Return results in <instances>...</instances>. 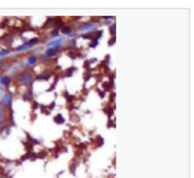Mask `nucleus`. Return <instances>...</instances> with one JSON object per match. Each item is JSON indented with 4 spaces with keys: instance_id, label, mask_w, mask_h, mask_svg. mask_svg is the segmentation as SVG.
<instances>
[{
    "instance_id": "1",
    "label": "nucleus",
    "mask_w": 194,
    "mask_h": 178,
    "mask_svg": "<svg viewBox=\"0 0 194 178\" xmlns=\"http://www.w3.org/2000/svg\"><path fill=\"white\" fill-rule=\"evenodd\" d=\"M29 82H32L30 74H24L23 76H20V83L21 85H28Z\"/></svg>"
},
{
    "instance_id": "2",
    "label": "nucleus",
    "mask_w": 194,
    "mask_h": 178,
    "mask_svg": "<svg viewBox=\"0 0 194 178\" xmlns=\"http://www.w3.org/2000/svg\"><path fill=\"white\" fill-rule=\"evenodd\" d=\"M11 102H12V95L11 94H5V96L1 99V104L3 106H8V104H11Z\"/></svg>"
},
{
    "instance_id": "3",
    "label": "nucleus",
    "mask_w": 194,
    "mask_h": 178,
    "mask_svg": "<svg viewBox=\"0 0 194 178\" xmlns=\"http://www.w3.org/2000/svg\"><path fill=\"white\" fill-rule=\"evenodd\" d=\"M62 41H63V38H62V37L55 38V40H53V41H50V42H48V46H59Z\"/></svg>"
},
{
    "instance_id": "4",
    "label": "nucleus",
    "mask_w": 194,
    "mask_h": 178,
    "mask_svg": "<svg viewBox=\"0 0 194 178\" xmlns=\"http://www.w3.org/2000/svg\"><path fill=\"white\" fill-rule=\"evenodd\" d=\"M58 49H61V46H57L55 49H48L46 50V53H45V57H53L55 53H57V50Z\"/></svg>"
},
{
    "instance_id": "5",
    "label": "nucleus",
    "mask_w": 194,
    "mask_h": 178,
    "mask_svg": "<svg viewBox=\"0 0 194 178\" xmlns=\"http://www.w3.org/2000/svg\"><path fill=\"white\" fill-rule=\"evenodd\" d=\"M30 48H32V44H25V45H23V46L17 48V51H21V50H28V49H30Z\"/></svg>"
},
{
    "instance_id": "6",
    "label": "nucleus",
    "mask_w": 194,
    "mask_h": 178,
    "mask_svg": "<svg viewBox=\"0 0 194 178\" xmlns=\"http://www.w3.org/2000/svg\"><path fill=\"white\" fill-rule=\"evenodd\" d=\"M95 26V24H87V25H84L81 28V30H83V32H86V30H90V29H93V28Z\"/></svg>"
},
{
    "instance_id": "7",
    "label": "nucleus",
    "mask_w": 194,
    "mask_h": 178,
    "mask_svg": "<svg viewBox=\"0 0 194 178\" xmlns=\"http://www.w3.org/2000/svg\"><path fill=\"white\" fill-rule=\"evenodd\" d=\"M54 121L57 124H61V123H63V121H65V119L62 117V115H57V116L54 117Z\"/></svg>"
},
{
    "instance_id": "8",
    "label": "nucleus",
    "mask_w": 194,
    "mask_h": 178,
    "mask_svg": "<svg viewBox=\"0 0 194 178\" xmlns=\"http://www.w3.org/2000/svg\"><path fill=\"white\" fill-rule=\"evenodd\" d=\"M0 83H1L3 86L8 85V83H9V78H8V76H1V78H0Z\"/></svg>"
},
{
    "instance_id": "9",
    "label": "nucleus",
    "mask_w": 194,
    "mask_h": 178,
    "mask_svg": "<svg viewBox=\"0 0 194 178\" xmlns=\"http://www.w3.org/2000/svg\"><path fill=\"white\" fill-rule=\"evenodd\" d=\"M36 62H37V58L34 57V55H32V57L28 58V64H29V65H34Z\"/></svg>"
},
{
    "instance_id": "10",
    "label": "nucleus",
    "mask_w": 194,
    "mask_h": 178,
    "mask_svg": "<svg viewBox=\"0 0 194 178\" xmlns=\"http://www.w3.org/2000/svg\"><path fill=\"white\" fill-rule=\"evenodd\" d=\"M4 117H5V112H4V110H3L1 107H0V121H3V120H4Z\"/></svg>"
},
{
    "instance_id": "11",
    "label": "nucleus",
    "mask_w": 194,
    "mask_h": 178,
    "mask_svg": "<svg viewBox=\"0 0 194 178\" xmlns=\"http://www.w3.org/2000/svg\"><path fill=\"white\" fill-rule=\"evenodd\" d=\"M49 76H50V73L44 74V75H40V76H38V79H46V78H49Z\"/></svg>"
},
{
    "instance_id": "12",
    "label": "nucleus",
    "mask_w": 194,
    "mask_h": 178,
    "mask_svg": "<svg viewBox=\"0 0 194 178\" xmlns=\"http://www.w3.org/2000/svg\"><path fill=\"white\" fill-rule=\"evenodd\" d=\"M73 71H75V69H74V67L73 69H69V70L66 71V76H70V75L73 74Z\"/></svg>"
},
{
    "instance_id": "13",
    "label": "nucleus",
    "mask_w": 194,
    "mask_h": 178,
    "mask_svg": "<svg viewBox=\"0 0 194 178\" xmlns=\"http://www.w3.org/2000/svg\"><path fill=\"white\" fill-rule=\"evenodd\" d=\"M62 33L69 34V33H70V28H68V26H66V28H63V29H62Z\"/></svg>"
},
{
    "instance_id": "14",
    "label": "nucleus",
    "mask_w": 194,
    "mask_h": 178,
    "mask_svg": "<svg viewBox=\"0 0 194 178\" xmlns=\"http://www.w3.org/2000/svg\"><path fill=\"white\" fill-rule=\"evenodd\" d=\"M74 46H75V40L69 41V48H74Z\"/></svg>"
},
{
    "instance_id": "15",
    "label": "nucleus",
    "mask_w": 194,
    "mask_h": 178,
    "mask_svg": "<svg viewBox=\"0 0 194 178\" xmlns=\"http://www.w3.org/2000/svg\"><path fill=\"white\" fill-rule=\"evenodd\" d=\"M7 54H9V50H3V51H0V57H3V55H7Z\"/></svg>"
},
{
    "instance_id": "16",
    "label": "nucleus",
    "mask_w": 194,
    "mask_h": 178,
    "mask_svg": "<svg viewBox=\"0 0 194 178\" xmlns=\"http://www.w3.org/2000/svg\"><path fill=\"white\" fill-rule=\"evenodd\" d=\"M110 32H111V34H115V25H112L110 28Z\"/></svg>"
},
{
    "instance_id": "17",
    "label": "nucleus",
    "mask_w": 194,
    "mask_h": 178,
    "mask_svg": "<svg viewBox=\"0 0 194 178\" xmlns=\"http://www.w3.org/2000/svg\"><path fill=\"white\" fill-rule=\"evenodd\" d=\"M114 42H115V38H112V40L110 41V44H108V45H112V44H114Z\"/></svg>"
},
{
    "instance_id": "18",
    "label": "nucleus",
    "mask_w": 194,
    "mask_h": 178,
    "mask_svg": "<svg viewBox=\"0 0 194 178\" xmlns=\"http://www.w3.org/2000/svg\"><path fill=\"white\" fill-rule=\"evenodd\" d=\"M1 66H3V61H0V67H1Z\"/></svg>"
},
{
    "instance_id": "19",
    "label": "nucleus",
    "mask_w": 194,
    "mask_h": 178,
    "mask_svg": "<svg viewBox=\"0 0 194 178\" xmlns=\"http://www.w3.org/2000/svg\"><path fill=\"white\" fill-rule=\"evenodd\" d=\"M1 128H3V125H1V124H0V131H1Z\"/></svg>"
}]
</instances>
